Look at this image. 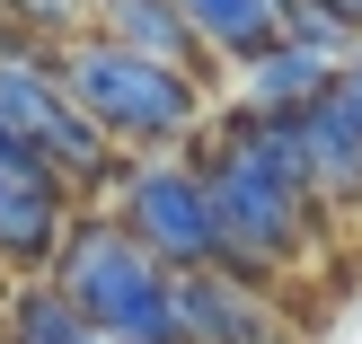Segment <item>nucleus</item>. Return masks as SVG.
<instances>
[{"label":"nucleus","mask_w":362,"mask_h":344,"mask_svg":"<svg viewBox=\"0 0 362 344\" xmlns=\"http://www.w3.org/2000/svg\"><path fill=\"white\" fill-rule=\"evenodd\" d=\"M115 221L151 256H168L177 274L186 265H230V230H221V203H212V177L194 150H141L115 177Z\"/></svg>","instance_id":"5"},{"label":"nucleus","mask_w":362,"mask_h":344,"mask_svg":"<svg viewBox=\"0 0 362 344\" xmlns=\"http://www.w3.org/2000/svg\"><path fill=\"white\" fill-rule=\"evenodd\" d=\"M0 133L27 141L35 159H53V168L71 177V194H98V186H115V177L133 168V159L106 141V124L62 88V71H53L45 45L0 53Z\"/></svg>","instance_id":"4"},{"label":"nucleus","mask_w":362,"mask_h":344,"mask_svg":"<svg viewBox=\"0 0 362 344\" xmlns=\"http://www.w3.org/2000/svg\"><path fill=\"white\" fill-rule=\"evenodd\" d=\"M336 9H345V18H354V27H362V0H336Z\"/></svg>","instance_id":"16"},{"label":"nucleus","mask_w":362,"mask_h":344,"mask_svg":"<svg viewBox=\"0 0 362 344\" xmlns=\"http://www.w3.org/2000/svg\"><path fill=\"white\" fill-rule=\"evenodd\" d=\"M336 80H345V62H327V53L300 45V35H274L265 53H247V62H239V106L283 124V115H300V106H318Z\"/></svg>","instance_id":"9"},{"label":"nucleus","mask_w":362,"mask_h":344,"mask_svg":"<svg viewBox=\"0 0 362 344\" xmlns=\"http://www.w3.org/2000/svg\"><path fill=\"white\" fill-rule=\"evenodd\" d=\"M0 274H9V265H0ZM0 309H9V283H0Z\"/></svg>","instance_id":"17"},{"label":"nucleus","mask_w":362,"mask_h":344,"mask_svg":"<svg viewBox=\"0 0 362 344\" xmlns=\"http://www.w3.org/2000/svg\"><path fill=\"white\" fill-rule=\"evenodd\" d=\"M168 309H177V344H300L283 300L265 283L221 274V265H186L168 283Z\"/></svg>","instance_id":"7"},{"label":"nucleus","mask_w":362,"mask_h":344,"mask_svg":"<svg viewBox=\"0 0 362 344\" xmlns=\"http://www.w3.org/2000/svg\"><path fill=\"white\" fill-rule=\"evenodd\" d=\"M0 18H9L27 45L62 53L71 35H88V27H98V0H0Z\"/></svg>","instance_id":"12"},{"label":"nucleus","mask_w":362,"mask_h":344,"mask_svg":"<svg viewBox=\"0 0 362 344\" xmlns=\"http://www.w3.org/2000/svg\"><path fill=\"white\" fill-rule=\"evenodd\" d=\"M336 88H345V106L362 115V62H345V80H336Z\"/></svg>","instance_id":"14"},{"label":"nucleus","mask_w":362,"mask_h":344,"mask_svg":"<svg viewBox=\"0 0 362 344\" xmlns=\"http://www.w3.org/2000/svg\"><path fill=\"white\" fill-rule=\"evenodd\" d=\"M186 9H194V27H204L212 62H230V71L283 35V0H186Z\"/></svg>","instance_id":"11"},{"label":"nucleus","mask_w":362,"mask_h":344,"mask_svg":"<svg viewBox=\"0 0 362 344\" xmlns=\"http://www.w3.org/2000/svg\"><path fill=\"white\" fill-rule=\"evenodd\" d=\"M283 9H292V0H283Z\"/></svg>","instance_id":"18"},{"label":"nucleus","mask_w":362,"mask_h":344,"mask_svg":"<svg viewBox=\"0 0 362 344\" xmlns=\"http://www.w3.org/2000/svg\"><path fill=\"white\" fill-rule=\"evenodd\" d=\"M283 35L318 45L327 62H362V27H354L345 9H336V0H292V9H283Z\"/></svg>","instance_id":"13"},{"label":"nucleus","mask_w":362,"mask_h":344,"mask_svg":"<svg viewBox=\"0 0 362 344\" xmlns=\"http://www.w3.org/2000/svg\"><path fill=\"white\" fill-rule=\"evenodd\" d=\"M194 159H204L221 230H230V265L221 274L265 283V274H283V265H300L310 221H318V194H310V168H300V150H292V124L239 106V115H221V124L194 133Z\"/></svg>","instance_id":"1"},{"label":"nucleus","mask_w":362,"mask_h":344,"mask_svg":"<svg viewBox=\"0 0 362 344\" xmlns=\"http://www.w3.org/2000/svg\"><path fill=\"white\" fill-rule=\"evenodd\" d=\"M53 71H62V88L106 124V141L133 150V159L141 150H177V141L204 133V80L151 62V53L115 45V35H98V27L71 35V45L53 53Z\"/></svg>","instance_id":"2"},{"label":"nucleus","mask_w":362,"mask_h":344,"mask_svg":"<svg viewBox=\"0 0 362 344\" xmlns=\"http://www.w3.org/2000/svg\"><path fill=\"white\" fill-rule=\"evenodd\" d=\"M177 265L151 256L115 212H80V230L53 256V292L88 318V327L124 336V344H177V309H168Z\"/></svg>","instance_id":"3"},{"label":"nucleus","mask_w":362,"mask_h":344,"mask_svg":"<svg viewBox=\"0 0 362 344\" xmlns=\"http://www.w3.org/2000/svg\"><path fill=\"white\" fill-rule=\"evenodd\" d=\"M18 45H27V35H18V27H9V18H0V53H18Z\"/></svg>","instance_id":"15"},{"label":"nucleus","mask_w":362,"mask_h":344,"mask_svg":"<svg viewBox=\"0 0 362 344\" xmlns=\"http://www.w3.org/2000/svg\"><path fill=\"white\" fill-rule=\"evenodd\" d=\"M98 35H115V45L151 53V62H168V71L212 80V45H204V27H194L186 0H98Z\"/></svg>","instance_id":"10"},{"label":"nucleus","mask_w":362,"mask_h":344,"mask_svg":"<svg viewBox=\"0 0 362 344\" xmlns=\"http://www.w3.org/2000/svg\"><path fill=\"white\" fill-rule=\"evenodd\" d=\"M80 230L71 212V177L53 159H35L27 141L0 133V265L9 274H53L62 239Z\"/></svg>","instance_id":"6"},{"label":"nucleus","mask_w":362,"mask_h":344,"mask_svg":"<svg viewBox=\"0 0 362 344\" xmlns=\"http://www.w3.org/2000/svg\"><path fill=\"white\" fill-rule=\"evenodd\" d=\"M292 124V150L310 168V194L318 203H362V115L345 106V88H327L318 106H300Z\"/></svg>","instance_id":"8"}]
</instances>
